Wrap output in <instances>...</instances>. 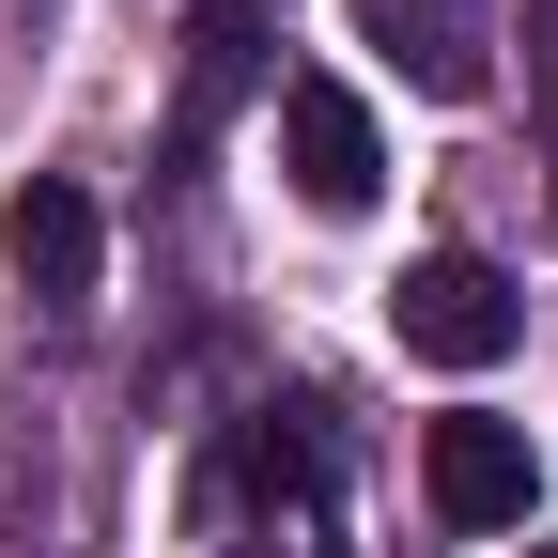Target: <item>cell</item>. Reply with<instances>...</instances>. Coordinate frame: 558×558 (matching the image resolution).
<instances>
[{
    "mask_svg": "<svg viewBox=\"0 0 558 558\" xmlns=\"http://www.w3.org/2000/svg\"><path fill=\"white\" fill-rule=\"evenodd\" d=\"M357 47H388L435 109H465L497 78V0H357Z\"/></svg>",
    "mask_w": 558,
    "mask_h": 558,
    "instance_id": "277c9868",
    "label": "cell"
},
{
    "mask_svg": "<svg viewBox=\"0 0 558 558\" xmlns=\"http://www.w3.org/2000/svg\"><path fill=\"white\" fill-rule=\"evenodd\" d=\"M279 171H295V202H311V218H373L388 140H373V109L341 94V78H279Z\"/></svg>",
    "mask_w": 558,
    "mask_h": 558,
    "instance_id": "6da1fadb",
    "label": "cell"
},
{
    "mask_svg": "<svg viewBox=\"0 0 558 558\" xmlns=\"http://www.w3.org/2000/svg\"><path fill=\"white\" fill-rule=\"evenodd\" d=\"M0 248H16V295H32L47 326H78V311H94V279H109V218H94L62 171L16 186V233H0Z\"/></svg>",
    "mask_w": 558,
    "mask_h": 558,
    "instance_id": "3957f363",
    "label": "cell"
},
{
    "mask_svg": "<svg viewBox=\"0 0 558 558\" xmlns=\"http://www.w3.org/2000/svg\"><path fill=\"white\" fill-rule=\"evenodd\" d=\"M264 78H279V32L248 16V0H202V16H186V109H171V156H202V140H218Z\"/></svg>",
    "mask_w": 558,
    "mask_h": 558,
    "instance_id": "8992f818",
    "label": "cell"
},
{
    "mask_svg": "<svg viewBox=\"0 0 558 558\" xmlns=\"http://www.w3.org/2000/svg\"><path fill=\"white\" fill-rule=\"evenodd\" d=\"M527 558H558V543H527Z\"/></svg>",
    "mask_w": 558,
    "mask_h": 558,
    "instance_id": "ba28073f",
    "label": "cell"
},
{
    "mask_svg": "<svg viewBox=\"0 0 558 558\" xmlns=\"http://www.w3.org/2000/svg\"><path fill=\"white\" fill-rule=\"evenodd\" d=\"M418 481H435L450 527H527V497H543V465H527L512 418H435V435H418Z\"/></svg>",
    "mask_w": 558,
    "mask_h": 558,
    "instance_id": "5b68a950",
    "label": "cell"
},
{
    "mask_svg": "<svg viewBox=\"0 0 558 558\" xmlns=\"http://www.w3.org/2000/svg\"><path fill=\"white\" fill-rule=\"evenodd\" d=\"M512 279L497 264H465V248H435V264H418L403 279V357H435V373H497L512 357Z\"/></svg>",
    "mask_w": 558,
    "mask_h": 558,
    "instance_id": "7a4b0ae2",
    "label": "cell"
},
{
    "mask_svg": "<svg viewBox=\"0 0 558 558\" xmlns=\"http://www.w3.org/2000/svg\"><path fill=\"white\" fill-rule=\"evenodd\" d=\"M527 109H543V171H558V0H527ZM543 218H558V186H543Z\"/></svg>",
    "mask_w": 558,
    "mask_h": 558,
    "instance_id": "52a82bcc",
    "label": "cell"
}]
</instances>
